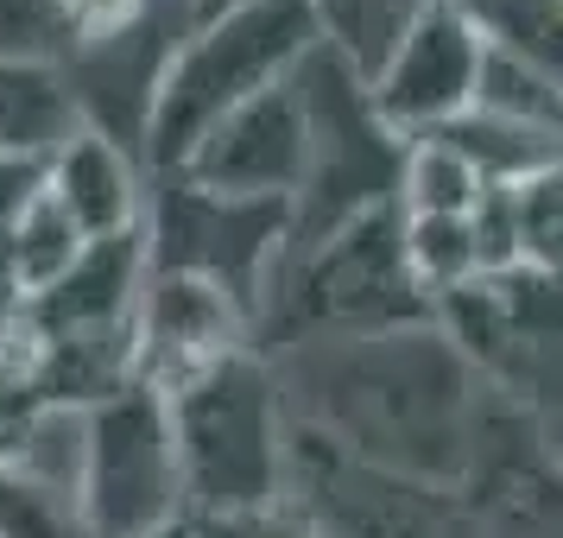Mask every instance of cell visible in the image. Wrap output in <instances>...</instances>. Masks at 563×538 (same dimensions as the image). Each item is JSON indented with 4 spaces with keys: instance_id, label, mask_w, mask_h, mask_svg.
<instances>
[{
    "instance_id": "7",
    "label": "cell",
    "mask_w": 563,
    "mask_h": 538,
    "mask_svg": "<svg viewBox=\"0 0 563 538\" xmlns=\"http://www.w3.org/2000/svg\"><path fill=\"white\" fill-rule=\"evenodd\" d=\"M77 513L89 538H153L184 513L178 443L165 393L128 381L82 411V469H77Z\"/></svg>"
},
{
    "instance_id": "10",
    "label": "cell",
    "mask_w": 563,
    "mask_h": 538,
    "mask_svg": "<svg viewBox=\"0 0 563 538\" xmlns=\"http://www.w3.org/2000/svg\"><path fill=\"white\" fill-rule=\"evenodd\" d=\"M190 26H197V0H146V13L133 26H121L114 39L70 57L64 83H70L82 128L108 133L128 153L146 158V121H153L158 83H165L172 52L184 45Z\"/></svg>"
},
{
    "instance_id": "16",
    "label": "cell",
    "mask_w": 563,
    "mask_h": 538,
    "mask_svg": "<svg viewBox=\"0 0 563 538\" xmlns=\"http://www.w3.org/2000/svg\"><path fill=\"white\" fill-rule=\"evenodd\" d=\"M45 190H52L57 209L82 229V241H108V234H128L146 222L153 172L121 140H108L96 128H77L45 158Z\"/></svg>"
},
{
    "instance_id": "13",
    "label": "cell",
    "mask_w": 563,
    "mask_h": 538,
    "mask_svg": "<svg viewBox=\"0 0 563 538\" xmlns=\"http://www.w3.org/2000/svg\"><path fill=\"white\" fill-rule=\"evenodd\" d=\"M234 349H254V323L247 310L222 298L216 285L184 279V273H153L140 285L133 305V381L172 393L190 374H203L216 361H229Z\"/></svg>"
},
{
    "instance_id": "4",
    "label": "cell",
    "mask_w": 563,
    "mask_h": 538,
    "mask_svg": "<svg viewBox=\"0 0 563 538\" xmlns=\"http://www.w3.org/2000/svg\"><path fill=\"white\" fill-rule=\"evenodd\" d=\"M310 52H317L310 0H241V7L203 13L184 32L172 70L158 83L153 121H146V172L153 178L178 172L216 121L279 89Z\"/></svg>"
},
{
    "instance_id": "18",
    "label": "cell",
    "mask_w": 563,
    "mask_h": 538,
    "mask_svg": "<svg viewBox=\"0 0 563 538\" xmlns=\"http://www.w3.org/2000/svg\"><path fill=\"white\" fill-rule=\"evenodd\" d=\"M82 248H89L82 229L57 209L52 190H38L32 209L7 229V241H0V305H32L38 292H52V285L77 266Z\"/></svg>"
},
{
    "instance_id": "19",
    "label": "cell",
    "mask_w": 563,
    "mask_h": 538,
    "mask_svg": "<svg viewBox=\"0 0 563 538\" xmlns=\"http://www.w3.org/2000/svg\"><path fill=\"white\" fill-rule=\"evenodd\" d=\"M431 7H443V0H310V13H317V45L335 52L349 70H361V77H374L386 57L399 52V39H406Z\"/></svg>"
},
{
    "instance_id": "23",
    "label": "cell",
    "mask_w": 563,
    "mask_h": 538,
    "mask_svg": "<svg viewBox=\"0 0 563 538\" xmlns=\"http://www.w3.org/2000/svg\"><path fill=\"white\" fill-rule=\"evenodd\" d=\"M0 538H89L77 501L0 469Z\"/></svg>"
},
{
    "instance_id": "24",
    "label": "cell",
    "mask_w": 563,
    "mask_h": 538,
    "mask_svg": "<svg viewBox=\"0 0 563 538\" xmlns=\"http://www.w3.org/2000/svg\"><path fill=\"white\" fill-rule=\"evenodd\" d=\"M0 52L64 70V57H70V0H0Z\"/></svg>"
},
{
    "instance_id": "5",
    "label": "cell",
    "mask_w": 563,
    "mask_h": 538,
    "mask_svg": "<svg viewBox=\"0 0 563 538\" xmlns=\"http://www.w3.org/2000/svg\"><path fill=\"white\" fill-rule=\"evenodd\" d=\"M298 96H305V184L291 197V241H323L355 216L399 204L411 140L380 121L367 77L317 45L298 64Z\"/></svg>"
},
{
    "instance_id": "12",
    "label": "cell",
    "mask_w": 563,
    "mask_h": 538,
    "mask_svg": "<svg viewBox=\"0 0 563 538\" xmlns=\"http://www.w3.org/2000/svg\"><path fill=\"white\" fill-rule=\"evenodd\" d=\"M475 70H482V39L443 0L399 39V52L367 77V89L399 140H431L475 108Z\"/></svg>"
},
{
    "instance_id": "26",
    "label": "cell",
    "mask_w": 563,
    "mask_h": 538,
    "mask_svg": "<svg viewBox=\"0 0 563 538\" xmlns=\"http://www.w3.org/2000/svg\"><path fill=\"white\" fill-rule=\"evenodd\" d=\"M45 190V158H13L0 153V241H7V229L20 222L32 209V197Z\"/></svg>"
},
{
    "instance_id": "21",
    "label": "cell",
    "mask_w": 563,
    "mask_h": 538,
    "mask_svg": "<svg viewBox=\"0 0 563 538\" xmlns=\"http://www.w3.org/2000/svg\"><path fill=\"white\" fill-rule=\"evenodd\" d=\"M487 52L563 83V0H450Z\"/></svg>"
},
{
    "instance_id": "14",
    "label": "cell",
    "mask_w": 563,
    "mask_h": 538,
    "mask_svg": "<svg viewBox=\"0 0 563 538\" xmlns=\"http://www.w3.org/2000/svg\"><path fill=\"white\" fill-rule=\"evenodd\" d=\"M178 178L222 190V197L291 204L298 184H305V96H298V70L279 89L241 102L229 121H216L203 133V146L178 165Z\"/></svg>"
},
{
    "instance_id": "27",
    "label": "cell",
    "mask_w": 563,
    "mask_h": 538,
    "mask_svg": "<svg viewBox=\"0 0 563 538\" xmlns=\"http://www.w3.org/2000/svg\"><path fill=\"white\" fill-rule=\"evenodd\" d=\"M153 538H197V526H190V519H178V526H165V532H153Z\"/></svg>"
},
{
    "instance_id": "1",
    "label": "cell",
    "mask_w": 563,
    "mask_h": 538,
    "mask_svg": "<svg viewBox=\"0 0 563 538\" xmlns=\"http://www.w3.org/2000/svg\"><path fill=\"white\" fill-rule=\"evenodd\" d=\"M273 367L291 418L355 462L431 487L468 482L494 393L437 323L355 342H305L291 355H273Z\"/></svg>"
},
{
    "instance_id": "28",
    "label": "cell",
    "mask_w": 563,
    "mask_h": 538,
    "mask_svg": "<svg viewBox=\"0 0 563 538\" xmlns=\"http://www.w3.org/2000/svg\"><path fill=\"white\" fill-rule=\"evenodd\" d=\"M222 7H241V0H197V20H203V13H222Z\"/></svg>"
},
{
    "instance_id": "9",
    "label": "cell",
    "mask_w": 563,
    "mask_h": 538,
    "mask_svg": "<svg viewBox=\"0 0 563 538\" xmlns=\"http://www.w3.org/2000/svg\"><path fill=\"white\" fill-rule=\"evenodd\" d=\"M285 501L305 513L317 538H482L462 487H431L355 462L298 418H291Z\"/></svg>"
},
{
    "instance_id": "11",
    "label": "cell",
    "mask_w": 563,
    "mask_h": 538,
    "mask_svg": "<svg viewBox=\"0 0 563 538\" xmlns=\"http://www.w3.org/2000/svg\"><path fill=\"white\" fill-rule=\"evenodd\" d=\"M462 501L482 538H563V450L538 418L494 399Z\"/></svg>"
},
{
    "instance_id": "2",
    "label": "cell",
    "mask_w": 563,
    "mask_h": 538,
    "mask_svg": "<svg viewBox=\"0 0 563 538\" xmlns=\"http://www.w3.org/2000/svg\"><path fill=\"white\" fill-rule=\"evenodd\" d=\"M437 323L431 285L418 279L399 204L355 216L323 241H291L273 266V285L254 317V349L266 361L305 342H355V336Z\"/></svg>"
},
{
    "instance_id": "17",
    "label": "cell",
    "mask_w": 563,
    "mask_h": 538,
    "mask_svg": "<svg viewBox=\"0 0 563 538\" xmlns=\"http://www.w3.org/2000/svg\"><path fill=\"white\" fill-rule=\"evenodd\" d=\"M77 102L57 64L0 52V153L13 158H52L77 133Z\"/></svg>"
},
{
    "instance_id": "20",
    "label": "cell",
    "mask_w": 563,
    "mask_h": 538,
    "mask_svg": "<svg viewBox=\"0 0 563 538\" xmlns=\"http://www.w3.org/2000/svg\"><path fill=\"white\" fill-rule=\"evenodd\" d=\"M431 140H443L450 153L468 158V165H475V178H482L487 190L532 178V172H544L551 158H563V140L519 128V121H500V114H487V108H468L462 121H450V128L431 133Z\"/></svg>"
},
{
    "instance_id": "8",
    "label": "cell",
    "mask_w": 563,
    "mask_h": 538,
    "mask_svg": "<svg viewBox=\"0 0 563 538\" xmlns=\"http://www.w3.org/2000/svg\"><path fill=\"white\" fill-rule=\"evenodd\" d=\"M285 248H291V204L222 197L178 172L153 178L146 190V266L216 285L247 310V323L260 317V298Z\"/></svg>"
},
{
    "instance_id": "25",
    "label": "cell",
    "mask_w": 563,
    "mask_h": 538,
    "mask_svg": "<svg viewBox=\"0 0 563 538\" xmlns=\"http://www.w3.org/2000/svg\"><path fill=\"white\" fill-rule=\"evenodd\" d=\"M197 538H317L310 519L291 501H273V507H247V513H216V519H190Z\"/></svg>"
},
{
    "instance_id": "15",
    "label": "cell",
    "mask_w": 563,
    "mask_h": 538,
    "mask_svg": "<svg viewBox=\"0 0 563 538\" xmlns=\"http://www.w3.org/2000/svg\"><path fill=\"white\" fill-rule=\"evenodd\" d=\"M140 285H146V222L128 234H108V241H89L52 292L13 310L38 336H128L133 342Z\"/></svg>"
},
{
    "instance_id": "22",
    "label": "cell",
    "mask_w": 563,
    "mask_h": 538,
    "mask_svg": "<svg viewBox=\"0 0 563 538\" xmlns=\"http://www.w3.org/2000/svg\"><path fill=\"white\" fill-rule=\"evenodd\" d=\"M487 197V184L475 178V165L450 153L443 140H411L406 178H399V209L406 216H475Z\"/></svg>"
},
{
    "instance_id": "6",
    "label": "cell",
    "mask_w": 563,
    "mask_h": 538,
    "mask_svg": "<svg viewBox=\"0 0 563 538\" xmlns=\"http://www.w3.org/2000/svg\"><path fill=\"white\" fill-rule=\"evenodd\" d=\"M437 330L456 342L475 381L538 418L544 431L563 418V279L507 266L475 273L468 285L437 298Z\"/></svg>"
},
{
    "instance_id": "3",
    "label": "cell",
    "mask_w": 563,
    "mask_h": 538,
    "mask_svg": "<svg viewBox=\"0 0 563 538\" xmlns=\"http://www.w3.org/2000/svg\"><path fill=\"white\" fill-rule=\"evenodd\" d=\"M172 443H178L184 513H247L285 501L291 469V406H285L279 367L260 349H234L203 374L165 393Z\"/></svg>"
}]
</instances>
